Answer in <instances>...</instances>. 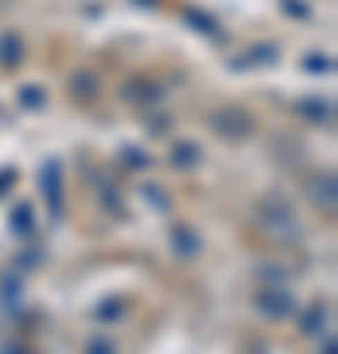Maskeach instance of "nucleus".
<instances>
[{"label":"nucleus","mask_w":338,"mask_h":354,"mask_svg":"<svg viewBox=\"0 0 338 354\" xmlns=\"http://www.w3.org/2000/svg\"><path fill=\"white\" fill-rule=\"evenodd\" d=\"M213 127L225 134V138H248L252 130H256V118H252L244 106H228V111H216L213 114Z\"/></svg>","instance_id":"nucleus-1"},{"label":"nucleus","mask_w":338,"mask_h":354,"mask_svg":"<svg viewBox=\"0 0 338 354\" xmlns=\"http://www.w3.org/2000/svg\"><path fill=\"white\" fill-rule=\"evenodd\" d=\"M260 221H263V228H272V236H299V221L291 216V209L288 205H279V201H267L260 209Z\"/></svg>","instance_id":"nucleus-2"},{"label":"nucleus","mask_w":338,"mask_h":354,"mask_svg":"<svg viewBox=\"0 0 338 354\" xmlns=\"http://www.w3.org/2000/svg\"><path fill=\"white\" fill-rule=\"evenodd\" d=\"M256 307H260L263 315L279 319V315H291V311H295V299H291L288 291L267 288V291H260V295H256Z\"/></svg>","instance_id":"nucleus-3"},{"label":"nucleus","mask_w":338,"mask_h":354,"mask_svg":"<svg viewBox=\"0 0 338 354\" xmlns=\"http://www.w3.org/2000/svg\"><path fill=\"white\" fill-rule=\"evenodd\" d=\"M311 201L319 205V209H335V174L326 169V174H314L311 177Z\"/></svg>","instance_id":"nucleus-4"},{"label":"nucleus","mask_w":338,"mask_h":354,"mask_svg":"<svg viewBox=\"0 0 338 354\" xmlns=\"http://www.w3.org/2000/svg\"><path fill=\"white\" fill-rule=\"evenodd\" d=\"M20 55H24V48H20V39L16 36H4L0 39V59H4V64H20Z\"/></svg>","instance_id":"nucleus-5"},{"label":"nucleus","mask_w":338,"mask_h":354,"mask_svg":"<svg viewBox=\"0 0 338 354\" xmlns=\"http://www.w3.org/2000/svg\"><path fill=\"white\" fill-rule=\"evenodd\" d=\"M326 319V307L323 304H314L307 315H303V335H319V323Z\"/></svg>","instance_id":"nucleus-6"},{"label":"nucleus","mask_w":338,"mask_h":354,"mask_svg":"<svg viewBox=\"0 0 338 354\" xmlns=\"http://www.w3.org/2000/svg\"><path fill=\"white\" fill-rule=\"evenodd\" d=\"M173 162H177V169H185L189 162H200V150H197V146H177Z\"/></svg>","instance_id":"nucleus-7"},{"label":"nucleus","mask_w":338,"mask_h":354,"mask_svg":"<svg viewBox=\"0 0 338 354\" xmlns=\"http://www.w3.org/2000/svg\"><path fill=\"white\" fill-rule=\"evenodd\" d=\"M173 244H177V248H181L185 256L200 248V241H193V236H189V228H177V232H173Z\"/></svg>","instance_id":"nucleus-8"},{"label":"nucleus","mask_w":338,"mask_h":354,"mask_svg":"<svg viewBox=\"0 0 338 354\" xmlns=\"http://www.w3.org/2000/svg\"><path fill=\"white\" fill-rule=\"evenodd\" d=\"M20 102H28V111H36V106H44V91L24 87V91H20Z\"/></svg>","instance_id":"nucleus-9"},{"label":"nucleus","mask_w":338,"mask_h":354,"mask_svg":"<svg viewBox=\"0 0 338 354\" xmlns=\"http://www.w3.org/2000/svg\"><path fill=\"white\" fill-rule=\"evenodd\" d=\"M91 354H111V346L102 342V346H91Z\"/></svg>","instance_id":"nucleus-10"}]
</instances>
